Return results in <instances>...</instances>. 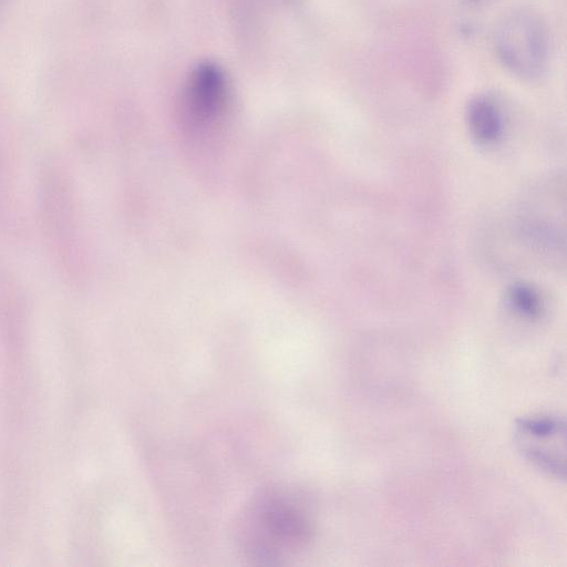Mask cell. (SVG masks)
<instances>
[{
	"instance_id": "6da1fadb",
	"label": "cell",
	"mask_w": 567,
	"mask_h": 567,
	"mask_svg": "<svg viewBox=\"0 0 567 567\" xmlns=\"http://www.w3.org/2000/svg\"><path fill=\"white\" fill-rule=\"evenodd\" d=\"M312 532L305 503L284 488H270L255 497L240 530L246 554L261 565L280 563L305 548Z\"/></svg>"
},
{
	"instance_id": "7a4b0ae2",
	"label": "cell",
	"mask_w": 567,
	"mask_h": 567,
	"mask_svg": "<svg viewBox=\"0 0 567 567\" xmlns=\"http://www.w3.org/2000/svg\"><path fill=\"white\" fill-rule=\"evenodd\" d=\"M495 51L506 70L520 79H535L545 70L548 37L534 13L518 11L507 16L495 34Z\"/></svg>"
},
{
	"instance_id": "3957f363",
	"label": "cell",
	"mask_w": 567,
	"mask_h": 567,
	"mask_svg": "<svg viewBox=\"0 0 567 567\" xmlns=\"http://www.w3.org/2000/svg\"><path fill=\"white\" fill-rule=\"evenodd\" d=\"M514 441L522 456L555 478L566 474V425L558 415L537 414L516 421Z\"/></svg>"
},
{
	"instance_id": "277c9868",
	"label": "cell",
	"mask_w": 567,
	"mask_h": 567,
	"mask_svg": "<svg viewBox=\"0 0 567 567\" xmlns=\"http://www.w3.org/2000/svg\"><path fill=\"white\" fill-rule=\"evenodd\" d=\"M229 96L230 82L225 70L214 61H202L184 81L182 112L192 124H207L224 112Z\"/></svg>"
},
{
	"instance_id": "5b68a950",
	"label": "cell",
	"mask_w": 567,
	"mask_h": 567,
	"mask_svg": "<svg viewBox=\"0 0 567 567\" xmlns=\"http://www.w3.org/2000/svg\"><path fill=\"white\" fill-rule=\"evenodd\" d=\"M466 122L472 136L483 145L497 143L504 132V116L497 102L487 95L472 99L466 107Z\"/></svg>"
},
{
	"instance_id": "8992f818",
	"label": "cell",
	"mask_w": 567,
	"mask_h": 567,
	"mask_svg": "<svg viewBox=\"0 0 567 567\" xmlns=\"http://www.w3.org/2000/svg\"><path fill=\"white\" fill-rule=\"evenodd\" d=\"M507 301L511 308L520 317L536 319L543 312V301L532 286L516 282L507 289Z\"/></svg>"
}]
</instances>
